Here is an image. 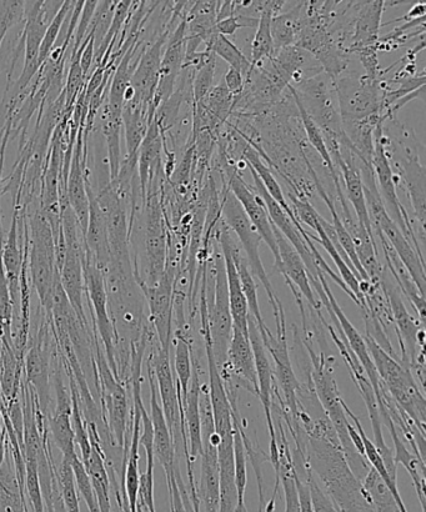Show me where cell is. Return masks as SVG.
<instances>
[{
  "label": "cell",
  "instance_id": "obj_1",
  "mask_svg": "<svg viewBox=\"0 0 426 512\" xmlns=\"http://www.w3.org/2000/svg\"><path fill=\"white\" fill-rule=\"evenodd\" d=\"M307 459L325 494L339 512H372L367 493L348 465L338 439L307 436Z\"/></svg>",
  "mask_w": 426,
  "mask_h": 512
},
{
  "label": "cell",
  "instance_id": "obj_2",
  "mask_svg": "<svg viewBox=\"0 0 426 512\" xmlns=\"http://www.w3.org/2000/svg\"><path fill=\"white\" fill-rule=\"evenodd\" d=\"M365 344L373 360L380 383L387 389L400 409L413 420L420 431L425 434L426 404L424 391L419 388L417 380L410 369L389 355L367 335Z\"/></svg>",
  "mask_w": 426,
  "mask_h": 512
},
{
  "label": "cell",
  "instance_id": "obj_3",
  "mask_svg": "<svg viewBox=\"0 0 426 512\" xmlns=\"http://www.w3.org/2000/svg\"><path fill=\"white\" fill-rule=\"evenodd\" d=\"M28 235V271L37 290L40 304L47 315L52 309V291L58 274L57 252L53 229L42 208L35 210L30 218Z\"/></svg>",
  "mask_w": 426,
  "mask_h": 512
},
{
  "label": "cell",
  "instance_id": "obj_4",
  "mask_svg": "<svg viewBox=\"0 0 426 512\" xmlns=\"http://www.w3.org/2000/svg\"><path fill=\"white\" fill-rule=\"evenodd\" d=\"M212 259L214 284L207 324L214 361L220 371L227 364L228 350L233 334V319L232 313H230L227 273H225L222 249L218 250L214 247Z\"/></svg>",
  "mask_w": 426,
  "mask_h": 512
},
{
  "label": "cell",
  "instance_id": "obj_5",
  "mask_svg": "<svg viewBox=\"0 0 426 512\" xmlns=\"http://www.w3.org/2000/svg\"><path fill=\"white\" fill-rule=\"evenodd\" d=\"M160 190L147 193L140 220L143 223V244L147 260V278L137 281L139 286L153 288L163 278L168 261V233L165 228ZM137 280V279H135Z\"/></svg>",
  "mask_w": 426,
  "mask_h": 512
},
{
  "label": "cell",
  "instance_id": "obj_6",
  "mask_svg": "<svg viewBox=\"0 0 426 512\" xmlns=\"http://www.w3.org/2000/svg\"><path fill=\"white\" fill-rule=\"evenodd\" d=\"M222 217L224 224L237 234L245 255H247L245 260H247L249 269L252 271L253 276H257V279L263 284L273 311L278 309L282 303H280L277 294H275L267 271L264 269L262 258H260L259 248L263 239L260 237L257 229L254 228L252 222H250L247 214H245L242 205L239 204L237 198L234 197L229 189H227V193H224L222 200Z\"/></svg>",
  "mask_w": 426,
  "mask_h": 512
},
{
  "label": "cell",
  "instance_id": "obj_7",
  "mask_svg": "<svg viewBox=\"0 0 426 512\" xmlns=\"http://www.w3.org/2000/svg\"><path fill=\"white\" fill-rule=\"evenodd\" d=\"M385 85L379 79L347 77L337 82L340 118L343 124L362 122V120L380 115Z\"/></svg>",
  "mask_w": 426,
  "mask_h": 512
},
{
  "label": "cell",
  "instance_id": "obj_8",
  "mask_svg": "<svg viewBox=\"0 0 426 512\" xmlns=\"http://www.w3.org/2000/svg\"><path fill=\"white\" fill-rule=\"evenodd\" d=\"M97 356H95V371L98 374V383L102 390V403L104 406L105 423L108 424L110 433L113 435L115 444L119 449H125L128 445V420L129 404L127 390H125L120 379L114 375L108 364L105 355L100 350L97 343Z\"/></svg>",
  "mask_w": 426,
  "mask_h": 512
},
{
  "label": "cell",
  "instance_id": "obj_9",
  "mask_svg": "<svg viewBox=\"0 0 426 512\" xmlns=\"http://www.w3.org/2000/svg\"><path fill=\"white\" fill-rule=\"evenodd\" d=\"M83 271L85 290H87L90 305L93 306L95 325H97L100 340L103 343L105 359H107L114 375L119 379L117 359H115V341H118V331L109 316L108 293L104 274L85 253V248Z\"/></svg>",
  "mask_w": 426,
  "mask_h": 512
},
{
  "label": "cell",
  "instance_id": "obj_10",
  "mask_svg": "<svg viewBox=\"0 0 426 512\" xmlns=\"http://www.w3.org/2000/svg\"><path fill=\"white\" fill-rule=\"evenodd\" d=\"M50 328L52 318L47 315V320L40 326L32 344L25 351L23 363L25 383L33 390L38 410L45 418H48L50 404Z\"/></svg>",
  "mask_w": 426,
  "mask_h": 512
},
{
  "label": "cell",
  "instance_id": "obj_11",
  "mask_svg": "<svg viewBox=\"0 0 426 512\" xmlns=\"http://www.w3.org/2000/svg\"><path fill=\"white\" fill-rule=\"evenodd\" d=\"M177 266L167 263L163 278L153 288L139 286L147 300L150 323L158 336L159 348L170 349L173 334L174 288Z\"/></svg>",
  "mask_w": 426,
  "mask_h": 512
},
{
  "label": "cell",
  "instance_id": "obj_12",
  "mask_svg": "<svg viewBox=\"0 0 426 512\" xmlns=\"http://www.w3.org/2000/svg\"><path fill=\"white\" fill-rule=\"evenodd\" d=\"M228 175V189L233 193L234 197L237 198L239 204L242 205L245 214H247V217L254 225V228L257 229V232L260 237H262L263 242L267 243L270 252L274 255V268L279 270L280 256L277 240H275L273 224L270 222L263 200L255 194L252 188L245 184L237 169H230Z\"/></svg>",
  "mask_w": 426,
  "mask_h": 512
},
{
  "label": "cell",
  "instance_id": "obj_13",
  "mask_svg": "<svg viewBox=\"0 0 426 512\" xmlns=\"http://www.w3.org/2000/svg\"><path fill=\"white\" fill-rule=\"evenodd\" d=\"M24 68L17 82V97L29 87L30 82L40 70L39 52L48 22L45 20L43 2H24Z\"/></svg>",
  "mask_w": 426,
  "mask_h": 512
},
{
  "label": "cell",
  "instance_id": "obj_14",
  "mask_svg": "<svg viewBox=\"0 0 426 512\" xmlns=\"http://www.w3.org/2000/svg\"><path fill=\"white\" fill-rule=\"evenodd\" d=\"M223 381L242 385L254 395H258L257 370H255L254 354L248 333L233 328L232 340L228 350V360L224 368L219 371Z\"/></svg>",
  "mask_w": 426,
  "mask_h": 512
},
{
  "label": "cell",
  "instance_id": "obj_15",
  "mask_svg": "<svg viewBox=\"0 0 426 512\" xmlns=\"http://www.w3.org/2000/svg\"><path fill=\"white\" fill-rule=\"evenodd\" d=\"M173 30L168 25L159 38L148 49H144L143 53H140L137 67L130 79V85L135 92L134 98L150 107H153L154 94L159 82L160 64H162L165 44Z\"/></svg>",
  "mask_w": 426,
  "mask_h": 512
},
{
  "label": "cell",
  "instance_id": "obj_16",
  "mask_svg": "<svg viewBox=\"0 0 426 512\" xmlns=\"http://www.w3.org/2000/svg\"><path fill=\"white\" fill-rule=\"evenodd\" d=\"M152 366L155 384L159 391L162 410L167 420L170 433L175 435V428L180 431V415L177 381H175L172 363H170V349L159 348L148 360Z\"/></svg>",
  "mask_w": 426,
  "mask_h": 512
},
{
  "label": "cell",
  "instance_id": "obj_17",
  "mask_svg": "<svg viewBox=\"0 0 426 512\" xmlns=\"http://www.w3.org/2000/svg\"><path fill=\"white\" fill-rule=\"evenodd\" d=\"M148 381L150 385V420H152L154 436V456L163 466L167 479L172 478L178 466L175 465L177 459V446H175L172 433H170L167 420L163 414L162 406L159 404L157 395V384L152 366L148 363Z\"/></svg>",
  "mask_w": 426,
  "mask_h": 512
},
{
  "label": "cell",
  "instance_id": "obj_18",
  "mask_svg": "<svg viewBox=\"0 0 426 512\" xmlns=\"http://www.w3.org/2000/svg\"><path fill=\"white\" fill-rule=\"evenodd\" d=\"M222 223V228L219 230V245L224 256L225 273H227L229 306L230 313H232L233 328L242 330L243 333H248L249 310L247 299H245L242 290V284H240L239 274L237 268H235L232 250H230L232 235H230L227 225L224 222Z\"/></svg>",
  "mask_w": 426,
  "mask_h": 512
},
{
  "label": "cell",
  "instance_id": "obj_19",
  "mask_svg": "<svg viewBox=\"0 0 426 512\" xmlns=\"http://www.w3.org/2000/svg\"><path fill=\"white\" fill-rule=\"evenodd\" d=\"M275 240H277L279 256H280V268L279 273L284 276L285 283L287 285H293L307 298L308 303L312 306L315 311H320V301L315 299L312 285H310L307 268L303 263V259L300 258L297 250L293 248V245L283 237V234L274 227Z\"/></svg>",
  "mask_w": 426,
  "mask_h": 512
},
{
  "label": "cell",
  "instance_id": "obj_20",
  "mask_svg": "<svg viewBox=\"0 0 426 512\" xmlns=\"http://www.w3.org/2000/svg\"><path fill=\"white\" fill-rule=\"evenodd\" d=\"M55 390H57V406L54 414L48 419L54 443L63 453V458L72 460L75 451L74 430L72 424V396L65 391L59 371L55 375Z\"/></svg>",
  "mask_w": 426,
  "mask_h": 512
},
{
  "label": "cell",
  "instance_id": "obj_21",
  "mask_svg": "<svg viewBox=\"0 0 426 512\" xmlns=\"http://www.w3.org/2000/svg\"><path fill=\"white\" fill-rule=\"evenodd\" d=\"M405 157L398 160V174L403 179L415 217L422 227L425 225V168L419 162L418 154L404 148Z\"/></svg>",
  "mask_w": 426,
  "mask_h": 512
},
{
  "label": "cell",
  "instance_id": "obj_22",
  "mask_svg": "<svg viewBox=\"0 0 426 512\" xmlns=\"http://www.w3.org/2000/svg\"><path fill=\"white\" fill-rule=\"evenodd\" d=\"M202 474L197 490L199 512H219L220 484L218 448L208 441H203Z\"/></svg>",
  "mask_w": 426,
  "mask_h": 512
},
{
  "label": "cell",
  "instance_id": "obj_23",
  "mask_svg": "<svg viewBox=\"0 0 426 512\" xmlns=\"http://www.w3.org/2000/svg\"><path fill=\"white\" fill-rule=\"evenodd\" d=\"M22 212L20 200L15 199V208L13 212L12 227H10L7 242L3 244L2 264L5 276H7L10 295H12L13 303L17 301L20 294L19 281L22 274L24 264V248L19 243V215Z\"/></svg>",
  "mask_w": 426,
  "mask_h": 512
},
{
  "label": "cell",
  "instance_id": "obj_24",
  "mask_svg": "<svg viewBox=\"0 0 426 512\" xmlns=\"http://www.w3.org/2000/svg\"><path fill=\"white\" fill-rule=\"evenodd\" d=\"M200 385L199 368L193 364V376L190 381L189 391L183 405V418L185 431H188L189 460L193 464L195 459L202 455V420H200Z\"/></svg>",
  "mask_w": 426,
  "mask_h": 512
},
{
  "label": "cell",
  "instance_id": "obj_25",
  "mask_svg": "<svg viewBox=\"0 0 426 512\" xmlns=\"http://www.w3.org/2000/svg\"><path fill=\"white\" fill-rule=\"evenodd\" d=\"M358 13L355 17V29L352 47L347 52L357 53L358 50L372 47L379 42V30L382 28V17L385 2H358Z\"/></svg>",
  "mask_w": 426,
  "mask_h": 512
},
{
  "label": "cell",
  "instance_id": "obj_26",
  "mask_svg": "<svg viewBox=\"0 0 426 512\" xmlns=\"http://www.w3.org/2000/svg\"><path fill=\"white\" fill-rule=\"evenodd\" d=\"M383 423L388 426L390 434L394 441L395 464L403 465L405 470L408 471L410 478L413 480L415 491H417L420 504H422L423 512H425V463L424 459L415 455L413 451L407 448L402 438L395 431L392 420H384Z\"/></svg>",
  "mask_w": 426,
  "mask_h": 512
},
{
  "label": "cell",
  "instance_id": "obj_27",
  "mask_svg": "<svg viewBox=\"0 0 426 512\" xmlns=\"http://www.w3.org/2000/svg\"><path fill=\"white\" fill-rule=\"evenodd\" d=\"M287 2H265L262 14H260L257 33L252 43V69L257 67L264 59H270L274 55V42L272 35V20L275 15L280 13V10ZM253 72V70H252Z\"/></svg>",
  "mask_w": 426,
  "mask_h": 512
},
{
  "label": "cell",
  "instance_id": "obj_28",
  "mask_svg": "<svg viewBox=\"0 0 426 512\" xmlns=\"http://www.w3.org/2000/svg\"><path fill=\"white\" fill-rule=\"evenodd\" d=\"M230 250H232L235 268H237L240 284H242V290L245 299H247L249 314L253 316L255 323H257L260 336H265L270 330L267 324L264 323L262 311H260L258 289L252 271L249 269L247 260H245L239 248L235 245L233 238L232 242H230Z\"/></svg>",
  "mask_w": 426,
  "mask_h": 512
},
{
  "label": "cell",
  "instance_id": "obj_29",
  "mask_svg": "<svg viewBox=\"0 0 426 512\" xmlns=\"http://www.w3.org/2000/svg\"><path fill=\"white\" fill-rule=\"evenodd\" d=\"M305 2H298L293 9L277 14L272 20L274 52L297 44L303 25Z\"/></svg>",
  "mask_w": 426,
  "mask_h": 512
},
{
  "label": "cell",
  "instance_id": "obj_30",
  "mask_svg": "<svg viewBox=\"0 0 426 512\" xmlns=\"http://www.w3.org/2000/svg\"><path fill=\"white\" fill-rule=\"evenodd\" d=\"M294 99L295 105H297L298 113L300 114V119H302V124L307 133V137L310 145L315 149V152L319 154L320 159H322L325 168L329 170L330 177H332L333 182L335 184V188L342 187L340 184V175L338 169L335 168L332 157H330L329 149L327 142H325V138L322 132V129L318 127L317 124L314 123V120L309 117L308 113L305 112L303 105L300 104L297 97L293 92H290Z\"/></svg>",
  "mask_w": 426,
  "mask_h": 512
},
{
  "label": "cell",
  "instance_id": "obj_31",
  "mask_svg": "<svg viewBox=\"0 0 426 512\" xmlns=\"http://www.w3.org/2000/svg\"><path fill=\"white\" fill-rule=\"evenodd\" d=\"M362 485L367 493L372 512H399L393 494L390 493L387 484L373 468H370L368 474L365 475Z\"/></svg>",
  "mask_w": 426,
  "mask_h": 512
},
{
  "label": "cell",
  "instance_id": "obj_32",
  "mask_svg": "<svg viewBox=\"0 0 426 512\" xmlns=\"http://www.w3.org/2000/svg\"><path fill=\"white\" fill-rule=\"evenodd\" d=\"M205 44H207V50H209V52L225 60V62L229 64V67L240 70L244 78L247 77L248 79L253 70L252 63H250V60L245 57L244 53L237 45L230 42L227 37H224V35L218 32H215L212 38Z\"/></svg>",
  "mask_w": 426,
  "mask_h": 512
},
{
  "label": "cell",
  "instance_id": "obj_33",
  "mask_svg": "<svg viewBox=\"0 0 426 512\" xmlns=\"http://www.w3.org/2000/svg\"><path fill=\"white\" fill-rule=\"evenodd\" d=\"M204 107L208 109V112L217 119L218 123H224L228 119L229 114L232 113V109L235 105V98L230 94L224 82H220L217 87H213L210 90L207 97L202 102Z\"/></svg>",
  "mask_w": 426,
  "mask_h": 512
},
{
  "label": "cell",
  "instance_id": "obj_34",
  "mask_svg": "<svg viewBox=\"0 0 426 512\" xmlns=\"http://www.w3.org/2000/svg\"><path fill=\"white\" fill-rule=\"evenodd\" d=\"M75 2H64L62 8H60L57 15H55L52 23L48 25L47 32H45L42 45H40L39 52V67L42 69L44 64L47 63L50 53L55 47V43L59 38L60 30H62L63 25L65 24V20H67L68 15L72 13ZM40 72V70H39Z\"/></svg>",
  "mask_w": 426,
  "mask_h": 512
},
{
  "label": "cell",
  "instance_id": "obj_35",
  "mask_svg": "<svg viewBox=\"0 0 426 512\" xmlns=\"http://www.w3.org/2000/svg\"><path fill=\"white\" fill-rule=\"evenodd\" d=\"M72 464L75 486H77L78 494L82 495V498L87 504L89 512H100L97 496H95L92 481H90L87 470H85L82 460L79 455H74Z\"/></svg>",
  "mask_w": 426,
  "mask_h": 512
},
{
  "label": "cell",
  "instance_id": "obj_36",
  "mask_svg": "<svg viewBox=\"0 0 426 512\" xmlns=\"http://www.w3.org/2000/svg\"><path fill=\"white\" fill-rule=\"evenodd\" d=\"M215 68H217V63H215L214 55L213 58H210L208 62L195 73L192 84L193 104L202 102V100L207 97L210 90H212Z\"/></svg>",
  "mask_w": 426,
  "mask_h": 512
},
{
  "label": "cell",
  "instance_id": "obj_37",
  "mask_svg": "<svg viewBox=\"0 0 426 512\" xmlns=\"http://www.w3.org/2000/svg\"><path fill=\"white\" fill-rule=\"evenodd\" d=\"M289 198L290 209H292L294 217L298 220V223L302 225L303 228H312L314 232L317 233L320 228V214L317 212V209H315L308 200L295 197L292 193L289 194Z\"/></svg>",
  "mask_w": 426,
  "mask_h": 512
},
{
  "label": "cell",
  "instance_id": "obj_38",
  "mask_svg": "<svg viewBox=\"0 0 426 512\" xmlns=\"http://www.w3.org/2000/svg\"><path fill=\"white\" fill-rule=\"evenodd\" d=\"M24 19V3L14 0V2H0V47H2L5 35L15 24Z\"/></svg>",
  "mask_w": 426,
  "mask_h": 512
},
{
  "label": "cell",
  "instance_id": "obj_39",
  "mask_svg": "<svg viewBox=\"0 0 426 512\" xmlns=\"http://www.w3.org/2000/svg\"><path fill=\"white\" fill-rule=\"evenodd\" d=\"M98 2H84L82 14H80L77 29H75L73 39V53L78 52L84 40L88 38L90 25H92L95 9H97Z\"/></svg>",
  "mask_w": 426,
  "mask_h": 512
},
{
  "label": "cell",
  "instance_id": "obj_40",
  "mask_svg": "<svg viewBox=\"0 0 426 512\" xmlns=\"http://www.w3.org/2000/svg\"><path fill=\"white\" fill-rule=\"evenodd\" d=\"M308 484L310 495H312L314 512H337L332 500L325 494L322 486H320L317 479L314 478L313 473L309 475Z\"/></svg>",
  "mask_w": 426,
  "mask_h": 512
},
{
  "label": "cell",
  "instance_id": "obj_41",
  "mask_svg": "<svg viewBox=\"0 0 426 512\" xmlns=\"http://www.w3.org/2000/svg\"><path fill=\"white\" fill-rule=\"evenodd\" d=\"M223 82L234 98H239L245 90V78L240 70L229 67L225 73Z\"/></svg>",
  "mask_w": 426,
  "mask_h": 512
},
{
  "label": "cell",
  "instance_id": "obj_42",
  "mask_svg": "<svg viewBox=\"0 0 426 512\" xmlns=\"http://www.w3.org/2000/svg\"><path fill=\"white\" fill-rule=\"evenodd\" d=\"M294 480L295 486H297L299 512H314L312 495H310L308 480L299 479L295 475Z\"/></svg>",
  "mask_w": 426,
  "mask_h": 512
},
{
  "label": "cell",
  "instance_id": "obj_43",
  "mask_svg": "<svg viewBox=\"0 0 426 512\" xmlns=\"http://www.w3.org/2000/svg\"><path fill=\"white\" fill-rule=\"evenodd\" d=\"M177 473V471H175ZM168 481V489L170 495V508H172V512H187V508H185V501L182 491H180L177 478H175V474L172 478L167 479Z\"/></svg>",
  "mask_w": 426,
  "mask_h": 512
},
{
  "label": "cell",
  "instance_id": "obj_44",
  "mask_svg": "<svg viewBox=\"0 0 426 512\" xmlns=\"http://www.w3.org/2000/svg\"><path fill=\"white\" fill-rule=\"evenodd\" d=\"M425 13H426V4L424 2H419L417 4H414L412 9L409 10V13L407 15H404V17L390 20V22H388L387 24H384V25L399 23V22H402V20H404V22H410V20L425 18ZM384 25H382V27H384Z\"/></svg>",
  "mask_w": 426,
  "mask_h": 512
},
{
  "label": "cell",
  "instance_id": "obj_45",
  "mask_svg": "<svg viewBox=\"0 0 426 512\" xmlns=\"http://www.w3.org/2000/svg\"><path fill=\"white\" fill-rule=\"evenodd\" d=\"M52 508L53 512H67L65 511L62 496H60L58 481L57 484H55V488L53 491V501H52Z\"/></svg>",
  "mask_w": 426,
  "mask_h": 512
},
{
  "label": "cell",
  "instance_id": "obj_46",
  "mask_svg": "<svg viewBox=\"0 0 426 512\" xmlns=\"http://www.w3.org/2000/svg\"><path fill=\"white\" fill-rule=\"evenodd\" d=\"M2 169H3V164L0 163V199H2V195H3V192H2ZM0 213H2V210H0ZM2 239H3V228H2V218H0V253H2V247H3Z\"/></svg>",
  "mask_w": 426,
  "mask_h": 512
},
{
  "label": "cell",
  "instance_id": "obj_47",
  "mask_svg": "<svg viewBox=\"0 0 426 512\" xmlns=\"http://www.w3.org/2000/svg\"><path fill=\"white\" fill-rule=\"evenodd\" d=\"M5 458V430L0 433V469H2Z\"/></svg>",
  "mask_w": 426,
  "mask_h": 512
},
{
  "label": "cell",
  "instance_id": "obj_48",
  "mask_svg": "<svg viewBox=\"0 0 426 512\" xmlns=\"http://www.w3.org/2000/svg\"><path fill=\"white\" fill-rule=\"evenodd\" d=\"M137 512H144V508H143L142 504L138 503Z\"/></svg>",
  "mask_w": 426,
  "mask_h": 512
},
{
  "label": "cell",
  "instance_id": "obj_49",
  "mask_svg": "<svg viewBox=\"0 0 426 512\" xmlns=\"http://www.w3.org/2000/svg\"><path fill=\"white\" fill-rule=\"evenodd\" d=\"M335 509H337V508H335ZM337 512H339V511L337 510Z\"/></svg>",
  "mask_w": 426,
  "mask_h": 512
}]
</instances>
